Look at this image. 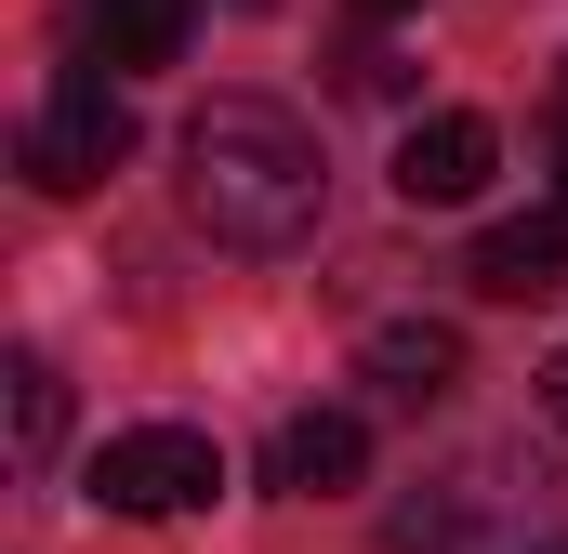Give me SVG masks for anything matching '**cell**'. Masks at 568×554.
I'll use <instances>...</instances> for the list:
<instances>
[{
	"instance_id": "1",
	"label": "cell",
	"mask_w": 568,
	"mask_h": 554,
	"mask_svg": "<svg viewBox=\"0 0 568 554\" xmlns=\"http://www.w3.org/2000/svg\"><path fill=\"white\" fill-rule=\"evenodd\" d=\"M185 212L225 238V252H304L317 212H331V158L317 133L265 106V93H212L185 120Z\"/></svg>"
},
{
	"instance_id": "2",
	"label": "cell",
	"mask_w": 568,
	"mask_h": 554,
	"mask_svg": "<svg viewBox=\"0 0 568 554\" xmlns=\"http://www.w3.org/2000/svg\"><path fill=\"white\" fill-rule=\"evenodd\" d=\"M27 185L40 198H80V185H106L120 158H133V93L106 80V66H67L53 93H40V120H27Z\"/></svg>"
},
{
	"instance_id": "3",
	"label": "cell",
	"mask_w": 568,
	"mask_h": 554,
	"mask_svg": "<svg viewBox=\"0 0 568 554\" xmlns=\"http://www.w3.org/2000/svg\"><path fill=\"white\" fill-rule=\"evenodd\" d=\"M225 489V449L199 422H133L93 449V515H199Z\"/></svg>"
},
{
	"instance_id": "4",
	"label": "cell",
	"mask_w": 568,
	"mask_h": 554,
	"mask_svg": "<svg viewBox=\"0 0 568 554\" xmlns=\"http://www.w3.org/2000/svg\"><path fill=\"white\" fill-rule=\"evenodd\" d=\"M489 172H503V133H489L476 106H436V120H410V145H397V198H410V212H463Z\"/></svg>"
},
{
	"instance_id": "5",
	"label": "cell",
	"mask_w": 568,
	"mask_h": 554,
	"mask_svg": "<svg viewBox=\"0 0 568 554\" xmlns=\"http://www.w3.org/2000/svg\"><path fill=\"white\" fill-rule=\"evenodd\" d=\"M357 383H371L384 410H436V397L463 383V330H449V317H384V330L357 343Z\"/></svg>"
},
{
	"instance_id": "6",
	"label": "cell",
	"mask_w": 568,
	"mask_h": 554,
	"mask_svg": "<svg viewBox=\"0 0 568 554\" xmlns=\"http://www.w3.org/2000/svg\"><path fill=\"white\" fill-rule=\"evenodd\" d=\"M265 475H278L291 502L357 489V475H371V422H357V410H291V422H278V449H265Z\"/></svg>"
},
{
	"instance_id": "7",
	"label": "cell",
	"mask_w": 568,
	"mask_h": 554,
	"mask_svg": "<svg viewBox=\"0 0 568 554\" xmlns=\"http://www.w3.org/2000/svg\"><path fill=\"white\" fill-rule=\"evenodd\" d=\"M476 290H489V304H542V290H568V212L489 225V238H476Z\"/></svg>"
},
{
	"instance_id": "8",
	"label": "cell",
	"mask_w": 568,
	"mask_h": 554,
	"mask_svg": "<svg viewBox=\"0 0 568 554\" xmlns=\"http://www.w3.org/2000/svg\"><path fill=\"white\" fill-rule=\"evenodd\" d=\"M489 502H503V462H449V475H436V502L397 515V542H410V554H463L476 529H489Z\"/></svg>"
},
{
	"instance_id": "9",
	"label": "cell",
	"mask_w": 568,
	"mask_h": 554,
	"mask_svg": "<svg viewBox=\"0 0 568 554\" xmlns=\"http://www.w3.org/2000/svg\"><path fill=\"white\" fill-rule=\"evenodd\" d=\"M80 27L106 40V66H172L185 27H199V0H80Z\"/></svg>"
},
{
	"instance_id": "10",
	"label": "cell",
	"mask_w": 568,
	"mask_h": 554,
	"mask_svg": "<svg viewBox=\"0 0 568 554\" xmlns=\"http://www.w3.org/2000/svg\"><path fill=\"white\" fill-rule=\"evenodd\" d=\"M13 449H27V462L67 449V370H53V357H13Z\"/></svg>"
},
{
	"instance_id": "11",
	"label": "cell",
	"mask_w": 568,
	"mask_h": 554,
	"mask_svg": "<svg viewBox=\"0 0 568 554\" xmlns=\"http://www.w3.org/2000/svg\"><path fill=\"white\" fill-rule=\"evenodd\" d=\"M542 422H556V435H568V343H556V357H542Z\"/></svg>"
},
{
	"instance_id": "12",
	"label": "cell",
	"mask_w": 568,
	"mask_h": 554,
	"mask_svg": "<svg viewBox=\"0 0 568 554\" xmlns=\"http://www.w3.org/2000/svg\"><path fill=\"white\" fill-rule=\"evenodd\" d=\"M357 13H424V0H357Z\"/></svg>"
},
{
	"instance_id": "13",
	"label": "cell",
	"mask_w": 568,
	"mask_h": 554,
	"mask_svg": "<svg viewBox=\"0 0 568 554\" xmlns=\"http://www.w3.org/2000/svg\"><path fill=\"white\" fill-rule=\"evenodd\" d=\"M556 212H568V145H556Z\"/></svg>"
},
{
	"instance_id": "14",
	"label": "cell",
	"mask_w": 568,
	"mask_h": 554,
	"mask_svg": "<svg viewBox=\"0 0 568 554\" xmlns=\"http://www.w3.org/2000/svg\"><path fill=\"white\" fill-rule=\"evenodd\" d=\"M529 554H568V542H529Z\"/></svg>"
}]
</instances>
